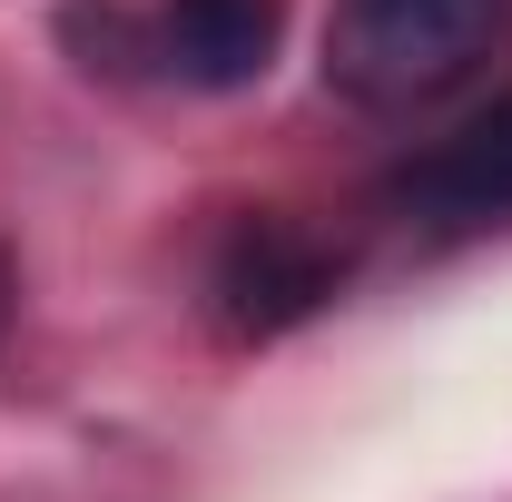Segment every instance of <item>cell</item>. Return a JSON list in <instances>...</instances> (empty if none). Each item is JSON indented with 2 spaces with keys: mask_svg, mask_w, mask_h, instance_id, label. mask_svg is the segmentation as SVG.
Here are the masks:
<instances>
[{
  "mask_svg": "<svg viewBox=\"0 0 512 502\" xmlns=\"http://www.w3.org/2000/svg\"><path fill=\"white\" fill-rule=\"evenodd\" d=\"M335 276H345V256L306 237L296 217H247L217 256V315L237 335H286L296 315H316L335 296Z\"/></svg>",
  "mask_w": 512,
  "mask_h": 502,
  "instance_id": "obj_3",
  "label": "cell"
},
{
  "mask_svg": "<svg viewBox=\"0 0 512 502\" xmlns=\"http://www.w3.org/2000/svg\"><path fill=\"white\" fill-rule=\"evenodd\" d=\"M0 325H10V266H0Z\"/></svg>",
  "mask_w": 512,
  "mask_h": 502,
  "instance_id": "obj_5",
  "label": "cell"
},
{
  "mask_svg": "<svg viewBox=\"0 0 512 502\" xmlns=\"http://www.w3.org/2000/svg\"><path fill=\"white\" fill-rule=\"evenodd\" d=\"M503 30L512 0H335L325 10V89L375 119H414L493 60Z\"/></svg>",
  "mask_w": 512,
  "mask_h": 502,
  "instance_id": "obj_1",
  "label": "cell"
},
{
  "mask_svg": "<svg viewBox=\"0 0 512 502\" xmlns=\"http://www.w3.org/2000/svg\"><path fill=\"white\" fill-rule=\"evenodd\" d=\"M394 207H404L414 227H434V237L503 227L512 217V89L493 109H473L453 138H434L424 158H404V168H394Z\"/></svg>",
  "mask_w": 512,
  "mask_h": 502,
  "instance_id": "obj_2",
  "label": "cell"
},
{
  "mask_svg": "<svg viewBox=\"0 0 512 502\" xmlns=\"http://www.w3.org/2000/svg\"><path fill=\"white\" fill-rule=\"evenodd\" d=\"M286 0H168L158 10V60L188 89H247L276 60Z\"/></svg>",
  "mask_w": 512,
  "mask_h": 502,
  "instance_id": "obj_4",
  "label": "cell"
}]
</instances>
